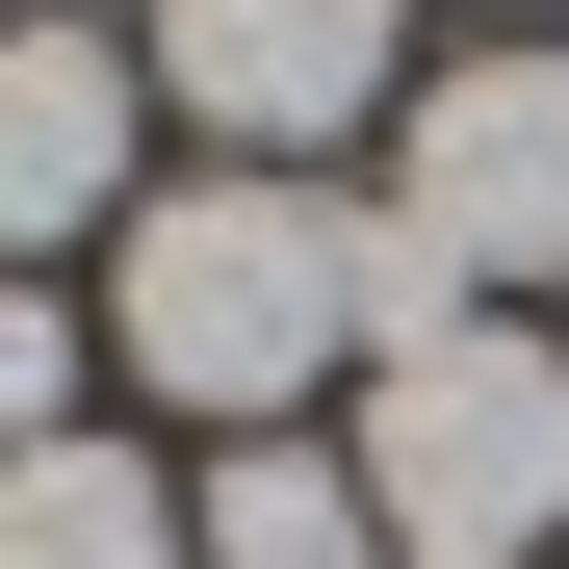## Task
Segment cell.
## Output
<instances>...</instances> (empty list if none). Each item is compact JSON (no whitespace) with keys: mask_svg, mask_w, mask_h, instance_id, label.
<instances>
[{"mask_svg":"<svg viewBox=\"0 0 569 569\" xmlns=\"http://www.w3.org/2000/svg\"><path fill=\"white\" fill-rule=\"evenodd\" d=\"M389 208L466 284H569V52H440L389 130Z\"/></svg>","mask_w":569,"mask_h":569,"instance_id":"cell-3","label":"cell"},{"mask_svg":"<svg viewBox=\"0 0 569 569\" xmlns=\"http://www.w3.org/2000/svg\"><path fill=\"white\" fill-rule=\"evenodd\" d=\"M27 440H78V337H52L27 259H0V466H27Z\"/></svg>","mask_w":569,"mask_h":569,"instance_id":"cell-8","label":"cell"},{"mask_svg":"<svg viewBox=\"0 0 569 569\" xmlns=\"http://www.w3.org/2000/svg\"><path fill=\"white\" fill-rule=\"evenodd\" d=\"M130 52H156V104L233 130V181H284V156H337V130L415 78V0H156Z\"/></svg>","mask_w":569,"mask_h":569,"instance_id":"cell-4","label":"cell"},{"mask_svg":"<svg viewBox=\"0 0 569 569\" xmlns=\"http://www.w3.org/2000/svg\"><path fill=\"white\" fill-rule=\"evenodd\" d=\"M362 518H389V569H543L569 518V337H492L466 311L440 362H362Z\"/></svg>","mask_w":569,"mask_h":569,"instance_id":"cell-2","label":"cell"},{"mask_svg":"<svg viewBox=\"0 0 569 569\" xmlns=\"http://www.w3.org/2000/svg\"><path fill=\"white\" fill-rule=\"evenodd\" d=\"M0 569H181V492L104 466V440H27L0 466Z\"/></svg>","mask_w":569,"mask_h":569,"instance_id":"cell-7","label":"cell"},{"mask_svg":"<svg viewBox=\"0 0 569 569\" xmlns=\"http://www.w3.org/2000/svg\"><path fill=\"white\" fill-rule=\"evenodd\" d=\"M181 543H208V569H389V518H362L337 440H233L208 492H181Z\"/></svg>","mask_w":569,"mask_h":569,"instance_id":"cell-6","label":"cell"},{"mask_svg":"<svg viewBox=\"0 0 569 569\" xmlns=\"http://www.w3.org/2000/svg\"><path fill=\"white\" fill-rule=\"evenodd\" d=\"M130 130H156V52L130 27H0V259H52V233H104L130 208Z\"/></svg>","mask_w":569,"mask_h":569,"instance_id":"cell-5","label":"cell"},{"mask_svg":"<svg viewBox=\"0 0 569 569\" xmlns=\"http://www.w3.org/2000/svg\"><path fill=\"white\" fill-rule=\"evenodd\" d=\"M130 362L181 415L284 440V389L362 362V208H311V181H181V208H130Z\"/></svg>","mask_w":569,"mask_h":569,"instance_id":"cell-1","label":"cell"}]
</instances>
